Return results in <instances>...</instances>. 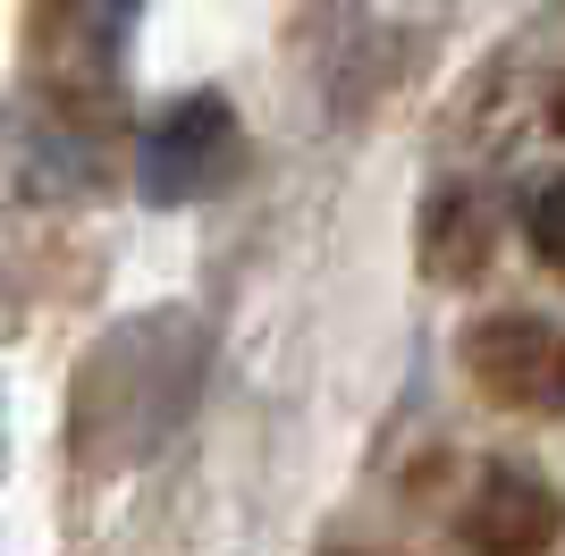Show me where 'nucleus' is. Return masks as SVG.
<instances>
[{
    "instance_id": "obj_1",
    "label": "nucleus",
    "mask_w": 565,
    "mask_h": 556,
    "mask_svg": "<svg viewBox=\"0 0 565 556\" xmlns=\"http://www.w3.org/2000/svg\"><path fill=\"white\" fill-rule=\"evenodd\" d=\"M203 371H212V329L186 303H152L136 321H110L68 379L76 472L118 481V472H143L152 456H169L203 405Z\"/></svg>"
},
{
    "instance_id": "obj_2",
    "label": "nucleus",
    "mask_w": 565,
    "mask_h": 556,
    "mask_svg": "<svg viewBox=\"0 0 565 556\" xmlns=\"http://www.w3.org/2000/svg\"><path fill=\"white\" fill-rule=\"evenodd\" d=\"M143 0H34L25 9V93L51 127L102 136L127 93V43Z\"/></svg>"
},
{
    "instance_id": "obj_3",
    "label": "nucleus",
    "mask_w": 565,
    "mask_h": 556,
    "mask_svg": "<svg viewBox=\"0 0 565 556\" xmlns=\"http://www.w3.org/2000/svg\"><path fill=\"white\" fill-rule=\"evenodd\" d=\"M236 178H245V127H236L228 93H186L136 136V194L152 211L212 203Z\"/></svg>"
},
{
    "instance_id": "obj_4",
    "label": "nucleus",
    "mask_w": 565,
    "mask_h": 556,
    "mask_svg": "<svg viewBox=\"0 0 565 556\" xmlns=\"http://www.w3.org/2000/svg\"><path fill=\"white\" fill-rule=\"evenodd\" d=\"M465 371L498 414H565V329L532 312H490L465 329Z\"/></svg>"
},
{
    "instance_id": "obj_5",
    "label": "nucleus",
    "mask_w": 565,
    "mask_h": 556,
    "mask_svg": "<svg viewBox=\"0 0 565 556\" xmlns=\"http://www.w3.org/2000/svg\"><path fill=\"white\" fill-rule=\"evenodd\" d=\"M557 498H548L541 472H523V463H490L481 481H472L465 514H456V532L472 548H498V556H523V548H548L557 539Z\"/></svg>"
},
{
    "instance_id": "obj_6",
    "label": "nucleus",
    "mask_w": 565,
    "mask_h": 556,
    "mask_svg": "<svg viewBox=\"0 0 565 556\" xmlns=\"http://www.w3.org/2000/svg\"><path fill=\"white\" fill-rule=\"evenodd\" d=\"M423 270L439 278V287H472V278L490 270V211H481V194L448 185V194L423 211Z\"/></svg>"
},
{
    "instance_id": "obj_7",
    "label": "nucleus",
    "mask_w": 565,
    "mask_h": 556,
    "mask_svg": "<svg viewBox=\"0 0 565 556\" xmlns=\"http://www.w3.org/2000/svg\"><path fill=\"white\" fill-rule=\"evenodd\" d=\"M523 228H532V254H541L548 270H565V178H548L541 194H532Z\"/></svg>"
},
{
    "instance_id": "obj_8",
    "label": "nucleus",
    "mask_w": 565,
    "mask_h": 556,
    "mask_svg": "<svg viewBox=\"0 0 565 556\" xmlns=\"http://www.w3.org/2000/svg\"><path fill=\"white\" fill-rule=\"evenodd\" d=\"M18 321H25V312H18V296L0 287V338H18Z\"/></svg>"
}]
</instances>
